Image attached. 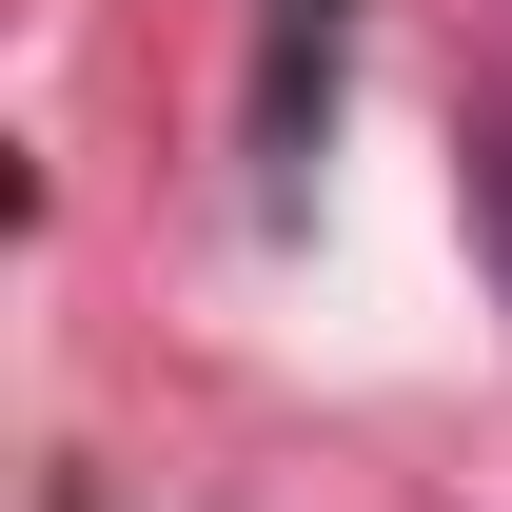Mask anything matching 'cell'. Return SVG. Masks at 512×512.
Segmentation results:
<instances>
[{
	"instance_id": "6da1fadb",
	"label": "cell",
	"mask_w": 512,
	"mask_h": 512,
	"mask_svg": "<svg viewBox=\"0 0 512 512\" xmlns=\"http://www.w3.org/2000/svg\"><path fill=\"white\" fill-rule=\"evenodd\" d=\"M453 197H473V256H493V316H512V99H473V138H453Z\"/></svg>"
}]
</instances>
